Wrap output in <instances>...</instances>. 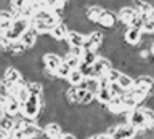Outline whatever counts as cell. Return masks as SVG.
I'll return each mask as SVG.
<instances>
[{"label": "cell", "mask_w": 154, "mask_h": 139, "mask_svg": "<svg viewBox=\"0 0 154 139\" xmlns=\"http://www.w3.org/2000/svg\"><path fill=\"white\" fill-rule=\"evenodd\" d=\"M104 34L100 32V31H95V32H90L88 34V40L85 43V50H91V51H96L98 53L100 48H103V43H104Z\"/></svg>", "instance_id": "cell-6"}, {"label": "cell", "mask_w": 154, "mask_h": 139, "mask_svg": "<svg viewBox=\"0 0 154 139\" xmlns=\"http://www.w3.org/2000/svg\"><path fill=\"white\" fill-rule=\"evenodd\" d=\"M138 134V129L130 123H116L112 139H133Z\"/></svg>", "instance_id": "cell-4"}, {"label": "cell", "mask_w": 154, "mask_h": 139, "mask_svg": "<svg viewBox=\"0 0 154 139\" xmlns=\"http://www.w3.org/2000/svg\"><path fill=\"white\" fill-rule=\"evenodd\" d=\"M64 62H66V64H69L72 69H79L82 59H80V58H77V56H74V55H71V53H67L66 58H64Z\"/></svg>", "instance_id": "cell-21"}, {"label": "cell", "mask_w": 154, "mask_h": 139, "mask_svg": "<svg viewBox=\"0 0 154 139\" xmlns=\"http://www.w3.org/2000/svg\"><path fill=\"white\" fill-rule=\"evenodd\" d=\"M98 53L96 51H91V50H85L84 53V58H82V61L85 62V64H88V66H93L96 61H98Z\"/></svg>", "instance_id": "cell-20"}, {"label": "cell", "mask_w": 154, "mask_h": 139, "mask_svg": "<svg viewBox=\"0 0 154 139\" xmlns=\"http://www.w3.org/2000/svg\"><path fill=\"white\" fill-rule=\"evenodd\" d=\"M141 29H137L133 26H128L124 32V42L127 43L128 46H135L138 45L140 40H141Z\"/></svg>", "instance_id": "cell-7"}, {"label": "cell", "mask_w": 154, "mask_h": 139, "mask_svg": "<svg viewBox=\"0 0 154 139\" xmlns=\"http://www.w3.org/2000/svg\"><path fill=\"white\" fill-rule=\"evenodd\" d=\"M42 107H43L42 105V96H31V99L23 105L21 114H23V117L37 120V117H40Z\"/></svg>", "instance_id": "cell-1"}, {"label": "cell", "mask_w": 154, "mask_h": 139, "mask_svg": "<svg viewBox=\"0 0 154 139\" xmlns=\"http://www.w3.org/2000/svg\"><path fill=\"white\" fill-rule=\"evenodd\" d=\"M37 37H38V34H37V31L34 27H29L26 32L21 35V40L24 45H26L27 48H32V46H35V43H37Z\"/></svg>", "instance_id": "cell-14"}, {"label": "cell", "mask_w": 154, "mask_h": 139, "mask_svg": "<svg viewBox=\"0 0 154 139\" xmlns=\"http://www.w3.org/2000/svg\"><path fill=\"white\" fill-rule=\"evenodd\" d=\"M55 42H63V40H66L67 35H69V26H67L66 22H60L58 26H55L51 29V32L48 34Z\"/></svg>", "instance_id": "cell-11"}, {"label": "cell", "mask_w": 154, "mask_h": 139, "mask_svg": "<svg viewBox=\"0 0 154 139\" xmlns=\"http://www.w3.org/2000/svg\"><path fill=\"white\" fill-rule=\"evenodd\" d=\"M149 50H151V55L154 56V42L151 43V46H149Z\"/></svg>", "instance_id": "cell-26"}, {"label": "cell", "mask_w": 154, "mask_h": 139, "mask_svg": "<svg viewBox=\"0 0 154 139\" xmlns=\"http://www.w3.org/2000/svg\"><path fill=\"white\" fill-rule=\"evenodd\" d=\"M103 13H104V8L98 7V5H93V7H88L85 10V19L90 22H100Z\"/></svg>", "instance_id": "cell-12"}, {"label": "cell", "mask_w": 154, "mask_h": 139, "mask_svg": "<svg viewBox=\"0 0 154 139\" xmlns=\"http://www.w3.org/2000/svg\"><path fill=\"white\" fill-rule=\"evenodd\" d=\"M71 70H72V67L69 66V64H66V62H63V64L60 66V69L56 70V78L58 80H67V77H69V74H71Z\"/></svg>", "instance_id": "cell-19"}, {"label": "cell", "mask_w": 154, "mask_h": 139, "mask_svg": "<svg viewBox=\"0 0 154 139\" xmlns=\"http://www.w3.org/2000/svg\"><path fill=\"white\" fill-rule=\"evenodd\" d=\"M27 50H29V48L24 45L21 40H16V42L11 43V46H10V50H8L7 55L13 56V58H23V56H26V51Z\"/></svg>", "instance_id": "cell-15"}, {"label": "cell", "mask_w": 154, "mask_h": 139, "mask_svg": "<svg viewBox=\"0 0 154 139\" xmlns=\"http://www.w3.org/2000/svg\"><path fill=\"white\" fill-rule=\"evenodd\" d=\"M87 139H96V136H95V134H91V136H90V138H87Z\"/></svg>", "instance_id": "cell-27"}, {"label": "cell", "mask_w": 154, "mask_h": 139, "mask_svg": "<svg viewBox=\"0 0 154 139\" xmlns=\"http://www.w3.org/2000/svg\"><path fill=\"white\" fill-rule=\"evenodd\" d=\"M127 122L132 125V126L137 128L138 131H143V129L148 128V120H146V117H144L141 107H138V109L132 110V112H128L127 114Z\"/></svg>", "instance_id": "cell-3"}, {"label": "cell", "mask_w": 154, "mask_h": 139, "mask_svg": "<svg viewBox=\"0 0 154 139\" xmlns=\"http://www.w3.org/2000/svg\"><path fill=\"white\" fill-rule=\"evenodd\" d=\"M63 134L64 133H63L61 125L56 123V122H50L43 126V136L47 139H61Z\"/></svg>", "instance_id": "cell-10"}, {"label": "cell", "mask_w": 154, "mask_h": 139, "mask_svg": "<svg viewBox=\"0 0 154 139\" xmlns=\"http://www.w3.org/2000/svg\"><path fill=\"white\" fill-rule=\"evenodd\" d=\"M85 80H87V78H85L84 72H82L80 69H72L71 74H69V77H67L69 85H71V86H75V88H79V86L84 85Z\"/></svg>", "instance_id": "cell-13"}, {"label": "cell", "mask_w": 154, "mask_h": 139, "mask_svg": "<svg viewBox=\"0 0 154 139\" xmlns=\"http://www.w3.org/2000/svg\"><path fill=\"white\" fill-rule=\"evenodd\" d=\"M61 139H77V136H75L74 133H64L61 136Z\"/></svg>", "instance_id": "cell-24"}, {"label": "cell", "mask_w": 154, "mask_h": 139, "mask_svg": "<svg viewBox=\"0 0 154 139\" xmlns=\"http://www.w3.org/2000/svg\"><path fill=\"white\" fill-rule=\"evenodd\" d=\"M119 19V16H116V13H112L111 10H104V13H103V16H101L100 19V26H103L106 29H112L116 26V21Z\"/></svg>", "instance_id": "cell-16"}, {"label": "cell", "mask_w": 154, "mask_h": 139, "mask_svg": "<svg viewBox=\"0 0 154 139\" xmlns=\"http://www.w3.org/2000/svg\"><path fill=\"white\" fill-rule=\"evenodd\" d=\"M138 14H140V13L137 11V8H133V7H124V8L119 10L117 16H119V21L128 27V26H132L133 19L137 18Z\"/></svg>", "instance_id": "cell-8"}, {"label": "cell", "mask_w": 154, "mask_h": 139, "mask_svg": "<svg viewBox=\"0 0 154 139\" xmlns=\"http://www.w3.org/2000/svg\"><path fill=\"white\" fill-rule=\"evenodd\" d=\"M42 62H43L45 70L51 72V74H56V70L60 69V66L64 62V59L60 58V55L56 51H48V53H43Z\"/></svg>", "instance_id": "cell-2"}, {"label": "cell", "mask_w": 154, "mask_h": 139, "mask_svg": "<svg viewBox=\"0 0 154 139\" xmlns=\"http://www.w3.org/2000/svg\"><path fill=\"white\" fill-rule=\"evenodd\" d=\"M112 67H114V64H112V61H111L109 58H106V56L101 58L100 56L98 61L93 64V77L95 78H101V77H104Z\"/></svg>", "instance_id": "cell-5"}, {"label": "cell", "mask_w": 154, "mask_h": 139, "mask_svg": "<svg viewBox=\"0 0 154 139\" xmlns=\"http://www.w3.org/2000/svg\"><path fill=\"white\" fill-rule=\"evenodd\" d=\"M117 83L122 86V88L125 90V91H130L135 86V77H132V75H128V74H122V77L119 78V81Z\"/></svg>", "instance_id": "cell-17"}, {"label": "cell", "mask_w": 154, "mask_h": 139, "mask_svg": "<svg viewBox=\"0 0 154 139\" xmlns=\"http://www.w3.org/2000/svg\"><path fill=\"white\" fill-rule=\"evenodd\" d=\"M104 77H108L111 83H117L119 78L122 77V72H120V70L117 69V67H112V69H111V70H109V72H108V74H106Z\"/></svg>", "instance_id": "cell-22"}, {"label": "cell", "mask_w": 154, "mask_h": 139, "mask_svg": "<svg viewBox=\"0 0 154 139\" xmlns=\"http://www.w3.org/2000/svg\"><path fill=\"white\" fill-rule=\"evenodd\" d=\"M135 8H137V11L140 14H143V16H148L149 11L152 10L151 3L146 2V0H135Z\"/></svg>", "instance_id": "cell-18"}, {"label": "cell", "mask_w": 154, "mask_h": 139, "mask_svg": "<svg viewBox=\"0 0 154 139\" xmlns=\"http://www.w3.org/2000/svg\"><path fill=\"white\" fill-rule=\"evenodd\" d=\"M87 40H88V34H82V32H77V31H69V35H67L66 42L69 43V46L72 48H77V46H85Z\"/></svg>", "instance_id": "cell-9"}, {"label": "cell", "mask_w": 154, "mask_h": 139, "mask_svg": "<svg viewBox=\"0 0 154 139\" xmlns=\"http://www.w3.org/2000/svg\"><path fill=\"white\" fill-rule=\"evenodd\" d=\"M146 18H148V19H151V21H154V7H152V10L149 11V14H148Z\"/></svg>", "instance_id": "cell-25"}, {"label": "cell", "mask_w": 154, "mask_h": 139, "mask_svg": "<svg viewBox=\"0 0 154 139\" xmlns=\"http://www.w3.org/2000/svg\"><path fill=\"white\" fill-rule=\"evenodd\" d=\"M143 32L149 34V35H154V21L146 19V22H144V26H143Z\"/></svg>", "instance_id": "cell-23"}]
</instances>
